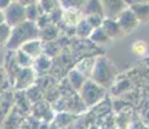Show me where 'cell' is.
<instances>
[{
	"label": "cell",
	"instance_id": "cell-1",
	"mask_svg": "<svg viewBox=\"0 0 149 129\" xmlns=\"http://www.w3.org/2000/svg\"><path fill=\"white\" fill-rule=\"evenodd\" d=\"M39 32H40V30L35 22L25 21L10 30V36L7 41V47L10 49L19 48L30 40L36 39L39 36Z\"/></svg>",
	"mask_w": 149,
	"mask_h": 129
},
{
	"label": "cell",
	"instance_id": "cell-2",
	"mask_svg": "<svg viewBox=\"0 0 149 129\" xmlns=\"http://www.w3.org/2000/svg\"><path fill=\"white\" fill-rule=\"evenodd\" d=\"M5 16V23L10 28L21 25L26 19V7L21 4L19 1H12V4L4 10Z\"/></svg>",
	"mask_w": 149,
	"mask_h": 129
},
{
	"label": "cell",
	"instance_id": "cell-3",
	"mask_svg": "<svg viewBox=\"0 0 149 129\" xmlns=\"http://www.w3.org/2000/svg\"><path fill=\"white\" fill-rule=\"evenodd\" d=\"M117 22L122 27V30L125 31V34H130L132 31H135L137 27L140 26L139 19L136 18V16L134 12L130 9V7H127L123 12L117 17Z\"/></svg>",
	"mask_w": 149,
	"mask_h": 129
},
{
	"label": "cell",
	"instance_id": "cell-4",
	"mask_svg": "<svg viewBox=\"0 0 149 129\" xmlns=\"http://www.w3.org/2000/svg\"><path fill=\"white\" fill-rule=\"evenodd\" d=\"M100 1H101L102 9H104L105 18L117 19V17L127 8L125 0H100Z\"/></svg>",
	"mask_w": 149,
	"mask_h": 129
},
{
	"label": "cell",
	"instance_id": "cell-5",
	"mask_svg": "<svg viewBox=\"0 0 149 129\" xmlns=\"http://www.w3.org/2000/svg\"><path fill=\"white\" fill-rule=\"evenodd\" d=\"M102 30L107 32V35L111 40L114 39H121L126 35L125 31L122 30V27L119 26V23L117 22V19H111V18H104L102 22Z\"/></svg>",
	"mask_w": 149,
	"mask_h": 129
},
{
	"label": "cell",
	"instance_id": "cell-6",
	"mask_svg": "<svg viewBox=\"0 0 149 129\" xmlns=\"http://www.w3.org/2000/svg\"><path fill=\"white\" fill-rule=\"evenodd\" d=\"M83 18H84L83 13L79 9H64L62 10V22L65 23V26L75 27Z\"/></svg>",
	"mask_w": 149,
	"mask_h": 129
},
{
	"label": "cell",
	"instance_id": "cell-7",
	"mask_svg": "<svg viewBox=\"0 0 149 129\" xmlns=\"http://www.w3.org/2000/svg\"><path fill=\"white\" fill-rule=\"evenodd\" d=\"M130 9L134 12L136 18L139 19L140 25L149 22V1L139 3V4H134L130 7Z\"/></svg>",
	"mask_w": 149,
	"mask_h": 129
},
{
	"label": "cell",
	"instance_id": "cell-8",
	"mask_svg": "<svg viewBox=\"0 0 149 129\" xmlns=\"http://www.w3.org/2000/svg\"><path fill=\"white\" fill-rule=\"evenodd\" d=\"M82 13L83 17H88V16H104V9H102V5L100 0H88L86 3V5L82 8Z\"/></svg>",
	"mask_w": 149,
	"mask_h": 129
},
{
	"label": "cell",
	"instance_id": "cell-9",
	"mask_svg": "<svg viewBox=\"0 0 149 129\" xmlns=\"http://www.w3.org/2000/svg\"><path fill=\"white\" fill-rule=\"evenodd\" d=\"M44 14L43 9L40 8V5L38 4V1L34 3V4H30V5H26V19L30 22H35L39 19V17Z\"/></svg>",
	"mask_w": 149,
	"mask_h": 129
},
{
	"label": "cell",
	"instance_id": "cell-10",
	"mask_svg": "<svg viewBox=\"0 0 149 129\" xmlns=\"http://www.w3.org/2000/svg\"><path fill=\"white\" fill-rule=\"evenodd\" d=\"M90 38L93 43H96V44H99V45H105V44H108V43L111 41V39L109 38V36L107 35V32L102 30V27L95 28V30L92 31V34H91Z\"/></svg>",
	"mask_w": 149,
	"mask_h": 129
},
{
	"label": "cell",
	"instance_id": "cell-11",
	"mask_svg": "<svg viewBox=\"0 0 149 129\" xmlns=\"http://www.w3.org/2000/svg\"><path fill=\"white\" fill-rule=\"evenodd\" d=\"M92 31H93L92 26L88 23L86 18H83L82 21L75 26V34L78 36H81V38H88V36H91Z\"/></svg>",
	"mask_w": 149,
	"mask_h": 129
},
{
	"label": "cell",
	"instance_id": "cell-12",
	"mask_svg": "<svg viewBox=\"0 0 149 129\" xmlns=\"http://www.w3.org/2000/svg\"><path fill=\"white\" fill-rule=\"evenodd\" d=\"M38 4L40 5V8L43 9V12L51 14L54 10L60 9L61 4H60V0H38Z\"/></svg>",
	"mask_w": 149,
	"mask_h": 129
},
{
	"label": "cell",
	"instance_id": "cell-13",
	"mask_svg": "<svg viewBox=\"0 0 149 129\" xmlns=\"http://www.w3.org/2000/svg\"><path fill=\"white\" fill-rule=\"evenodd\" d=\"M88 0H60L62 9H79L82 10V8L86 5Z\"/></svg>",
	"mask_w": 149,
	"mask_h": 129
},
{
	"label": "cell",
	"instance_id": "cell-14",
	"mask_svg": "<svg viewBox=\"0 0 149 129\" xmlns=\"http://www.w3.org/2000/svg\"><path fill=\"white\" fill-rule=\"evenodd\" d=\"M87 19V22L92 26V28H99L102 26V22H104V16H99V14H95V16H88V17H84Z\"/></svg>",
	"mask_w": 149,
	"mask_h": 129
},
{
	"label": "cell",
	"instance_id": "cell-15",
	"mask_svg": "<svg viewBox=\"0 0 149 129\" xmlns=\"http://www.w3.org/2000/svg\"><path fill=\"white\" fill-rule=\"evenodd\" d=\"M147 44H145L144 41H135L132 44V48H131V50H132L134 54H136V56H143V54L147 52Z\"/></svg>",
	"mask_w": 149,
	"mask_h": 129
},
{
	"label": "cell",
	"instance_id": "cell-16",
	"mask_svg": "<svg viewBox=\"0 0 149 129\" xmlns=\"http://www.w3.org/2000/svg\"><path fill=\"white\" fill-rule=\"evenodd\" d=\"M10 30H12V28L7 23L0 26V44L8 41V39H9V36H10Z\"/></svg>",
	"mask_w": 149,
	"mask_h": 129
},
{
	"label": "cell",
	"instance_id": "cell-17",
	"mask_svg": "<svg viewBox=\"0 0 149 129\" xmlns=\"http://www.w3.org/2000/svg\"><path fill=\"white\" fill-rule=\"evenodd\" d=\"M12 1H13V0H0V10H3V12H4V10L7 9L10 4H12Z\"/></svg>",
	"mask_w": 149,
	"mask_h": 129
},
{
	"label": "cell",
	"instance_id": "cell-18",
	"mask_svg": "<svg viewBox=\"0 0 149 129\" xmlns=\"http://www.w3.org/2000/svg\"><path fill=\"white\" fill-rule=\"evenodd\" d=\"M145 1H149V0H125L127 7H131L134 4H139V3H145Z\"/></svg>",
	"mask_w": 149,
	"mask_h": 129
},
{
	"label": "cell",
	"instance_id": "cell-19",
	"mask_svg": "<svg viewBox=\"0 0 149 129\" xmlns=\"http://www.w3.org/2000/svg\"><path fill=\"white\" fill-rule=\"evenodd\" d=\"M18 1L26 7V5H30V4H34V3H36L38 0H18Z\"/></svg>",
	"mask_w": 149,
	"mask_h": 129
},
{
	"label": "cell",
	"instance_id": "cell-20",
	"mask_svg": "<svg viewBox=\"0 0 149 129\" xmlns=\"http://www.w3.org/2000/svg\"><path fill=\"white\" fill-rule=\"evenodd\" d=\"M5 23V16H4V12L0 10V26Z\"/></svg>",
	"mask_w": 149,
	"mask_h": 129
},
{
	"label": "cell",
	"instance_id": "cell-21",
	"mask_svg": "<svg viewBox=\"0 0 149 129\" xmlns=\"http://www.w3.org/2000/svg\"><path fill=\"white\" fill-rule=\"evenodd\" d=\"M13 1H18V0H13Z\"/></svg>",
	"mask_w": 149,
	"mask_h": 129
}]
</instances>
